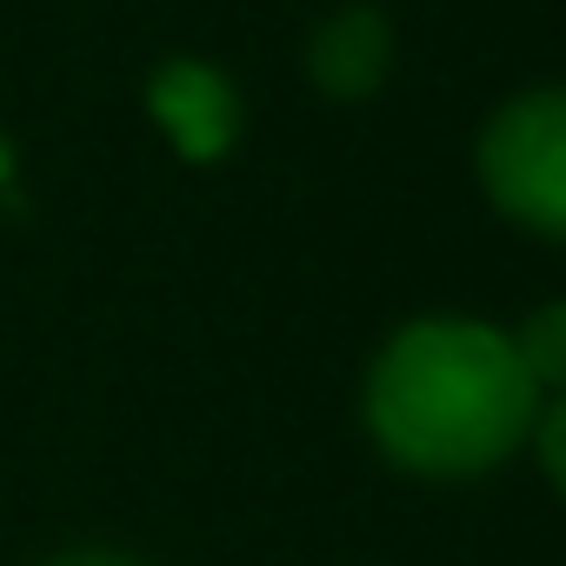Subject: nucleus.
Returning a JSON list of instances; mask_svg holds the SVG:
<instances>
[{
  "mask_svg": "<svg viewBox=\"0 0 566 566\" xmlns=\"http://www.w3.org/2000/svg\"><path fill=\"white\" fill-rule=\"evenodd\" d=\"M539 420V387L513 334L486 321H413L367 374V433L380 453L427 480L493 473Z\"/></svg>",
  "mask_w": 566,
  "mask_h": 566,
  "instance_id": "1",
  "label": "nucleus"
},
{
  "mask_svg": "<svg viewBox=\"0 0 566 566\" xmlns=\"http://www.w3.org/2000/svg\"><path fill=\"white\" fill-rule=\"evenodd\" d=\"M480 187L513 227L566 240V87H526L486 120Z\"/></svg>",
  "mask_w": 566,
  "mask_h": 566,
  "instance_id": "2",
  "label": "nucleus"
},
{
  "mask_svg": "<svg viewBox=\"0 0 566 566\" xmlns=\"http://www.w3.org/2000/svg\"><path fill=\"white\" fill-rule=\"evenodd\" d=\"M147 114L160 120V134L174 140V154L193 160V167L227 160L233 140H240V120H247L233 81L220 67H207V61H187V54L160 61L147 74Z\"/></svg>",
  "mask_w": 566,
  "mask_h": 566,
  "instance_id": "3",
  "label": "nucleus"
},
{
  "mask_svg": "<svg viewBox=\"0 0 566 566\" xmlns=\"http://www.w3.org/2000/svg\"><path fill=\"white\" fill-rule=\"evenodd\" d=\"M387 67H394V28H387L380 8H340L307 41V81L327 101H367V94H380Z\"/></svg>",
  "mask_w": 566,
  "mask_h": 566,
  "instance_id": "4",
  "label": "nucleus"
},
{
  "mask_svg": "<svg viewBox=\"0 0 566 566\" xmlns=\"http://www.w3.org/2000/svg\"><path fill=\"white\" fill-rule=\"evenodd\" d=\"M513 354H520V367L533 374V387H559V394H566V301L533 307V314L520 321V334H513Z\"/></svg>",
  "mask_w": 566,
  "mask_h": 566,
  "instance_id": "5",
  "label": "nucleus"
},
{
  "mask_svg": "<svg viewBox=\"0 0 566 566\" xmlns=\"http://www.w3.org/2000/svg\"><path fill=\"white\" fill-rule=\"evenodd\" d=\"M533 440H539V467H546V480L566 493V394L533 420Z\"/></svg>",
  "mask_w": 566,
  "mask_h": 566,
  "instance_id": "6",
  "label": "nucleus"
},
{
  "mask_svg": "<svg viewBox=\"0 0 566 566\" xmlns=\"http://www.w3.org/2000/svg\"><path fill=\"white\" fill-rule=\"evenodd\" d=\"M41 566H140V559H127V553H107V546H74V553H54V559H41Z\"/></svg>",
  "mask_w": 566,
  "mask_h": 566,
  "instance_id": "7",
  "label": "nucleus"
},
{
  "mask_svg": "<svg viewBox=\"0 0 566 566\" xmlns=\"http://www.w3.org/2000/svg\"><path fill=\"white\" fill-rule=\"evenodd\" d=\"M0 193H14V140L0 134Z\"/></svg>",
  "mask_w": 566,
  "mask_h": 566,
  "instance_id": "8",
  "label": "nucleus"
}]
</instances>
